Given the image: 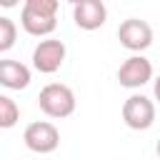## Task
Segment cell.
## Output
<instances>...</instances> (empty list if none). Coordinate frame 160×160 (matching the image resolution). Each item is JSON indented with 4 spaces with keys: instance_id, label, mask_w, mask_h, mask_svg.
<instances>
[{
    "instance_id": "obj_5",
    "label": "cell",
    "mask_w": 160,
    "mask_h": 160,
    "mask_svg": "<svg viewBox=\"0 0 160 160\" xmlns=\"http://www.w3.org/2000/svg\"><path fill=\"white\" fill-rule=\"evenodd\" d=\"M118 40L122 48H128L132 52H142L152 45V28L140 18H128L118 28Z\"/></svg>"
},
{
    "instance_id": "obj_6",
    "label": "cell",
    "mask_w": 160,
    "mask_h": 160,
    "mask_svg": "<svg viewBox=\"0 0 160 160\" xmlns=\"http://www.w3.org/2000/svg\"><path fill=\"white\" fill-rule=\"evenodd\" d=\"M62 62H65V42L62 40L48 38V40H40L35 45V50H32V65H35V70L50 75V72H58Z\"/></svg>"
},
{
    "instance_id": "obj_9",
    "label": "cell",
    "mask_w": 160,
    "mask_h": 160,
    "mask_svg": "<svg viewBox=\"0 0 160 160\" xmlns=\"http://www.w3.org/2000/svg\"><path fill=\"white\" fill-rule=\"evenodd\" d=\"M30 68L20 60H0V85L8 90H25L30 85Z\"/></svg>"
},
{
    "instance_id": "obj_10",
    "label": "cell",
    "mask_w": 160,
    "mask_h": 160,
    "mask_svg": "<svg viewBox=\"0 0 160 160\" xmlns=\"http://www.w3.org/2000/svg\"><path fill=\"white\" fill-rule=\"evenodd\" d=\"M20 120V108L12 98L8 95H0V130H8V128H15Z\"/></svg>"
},
{
    "instance_id": "obj_7",
    "label": "cell",
    "mask_w": 160,
    "mask_h": 160,
    "mask_svg": "<svg viewBox=\"0 0 160 160\" xmlns=\"http://www.w3.org/2000/svg\"><path fill=\"white\" fill-rule=\"evenodd\" d=\"M72 20L80 30H98L108 20V8L102 0H78L72 5Z\"/></svg>"
},
{
    "instance_id": "obj_1",
    "label": "cell",
    "mask_w": 160,
    "mask_h": 160,
    "mask_svg": "<svg viewBox=\"0 0 160 160\" xmlns=\"http://www.w3.org/2000/svg\"><path fill=\"white\" fill-rule=\"evenodd\" d=\"M58 0H25L20 12V25L28 35L42 38L58 28Z\"/></svg>"
},
{
    "instance_id": "obj_4",
    "label": "cell",
    "mask_w": 160,
    "mask_h": 160,
    "mask_svg": "<svg viewBox=\"0 0 160 160\" xmlns=\"http://www.w3.org/2000/svg\"><path fill=\"white\" fill-rule=\"evenodd\" d=\"M122 120L130 130H148L155 122V102L145 95H130L122 102Z\"/></svg>"
},
{
    "instance_id": "obj_2",
    "label": "cell",
    "mask_w": 160,
    "mask_h": 160,
    "mask_svg": "<svg viewBox=\"0 0 160 160\" xmlns=\"http://www.w3.org/2000/svg\"><path fill=\"white\" fill-rule=\"evenodd\" d=\"M38 105L48 118L60 120L75 112V92L62 82H48L38 95Z\"/></svg>"
},
{
    "instance_id": "obj_3",
    "label": "cell",
    "mask_w": 160,
    "mask_h": 160,
    "mask_svg": "<svg viewBox=\"0 0 160 160\" xmlns=\"http://www.w3.org/2000/svg\"><path fill=\"white\" fill-rule=\"evenodd\" d=\"M22 140H25L28 150H32V152H38V155H48V152L58 150V145H60V132H58V128H55L52 122H48V120H35V122H30V125L25 128Z\"/></svg>"
},
{
    "instance_id": "obj_11",
    "label": "cell",
    "mask_w": 160,
    "mask_h": 160,
    "mask_svg": "<svg viewBox=\"0 0 160 160\" xmlns=\"http://www.w3.org/2000/svg\"><path fill=\"white\" fill-rule=\"evenodd\" d=\"M18 40V25L10 18H0V52H8Z\"/></svg>"
},
{
    "instance_id": "obj_13",
    "label": "cell",
    "mask_w": 160,
    "mask_h": 160,
    "mask_svg": "<svg viewBox=\"0 0 160 160\" xmlns=\"http://www.w3.org/2000/svg\"><path fill=\"white\" fill-rule=\"evenodd\" d=\"M155 150H158V158H160V140H158V148H155Z\"/></svg>"
},
{
    "instance_id": "obj_12",
    "label": "cell",
    "mask_w": 160,
    "mask_h": 160,
    "mask_svg": "<svg viewBox=\"0 0 160 160\" xmlns=\"http://www.w3.org/2000/svg\"><path fill=\"white\" fill-rule=\"evenodd\" d=\"M155 98H158V102H160V75L155 78Z\"/></svg>"
},
{
    "instance_id": "obj_8",
    "label": "cell",
    "mask_w": 160,
    "mask_h": 160,
    "mask_svg": "<svg viewBox=\"0 0 160 160\" xmlns=\"http://www.w3.org/2000/svg\"><path fill=\"white\" fill-rule=\"evenodd\" d=\"M118 80L122 88H140L145 82L152 80V62L142 55H130L120 70H118Z\"/></svg>"
}]
</instances>
